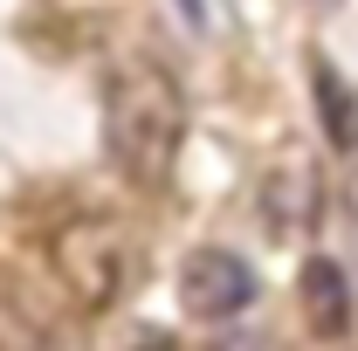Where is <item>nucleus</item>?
Listing matches in <instances>:
<instances>
[{
    "mask_svg": "<svg viewBox=\"0 0 358 351\" xmlns=\"http://www.w3.org/2000/svg\"><path fill=\"white\" fill-rule=\"evenodd\" d=\"M186 145V89L166 62L131 55L103 76V152L131 186H166Z\"/></svg>",
    "mask_w": 358,
    "mask_h": 351,
    "instance_id": "nucleus-1",
    "label": "nucleus"
},
{
    "mask_svg": "<svg viewBox=\"0 0 358 351\" xmlns=\"http://www.w3.org/2000/svg\"><path fill=\"white\" fill-rule=\"evenodd\" d=\"M62 275H69V289H76L90 310H110L131 289L138 255H131V241H124L110 220H83V227L62 234Z\"/></svg>",
    "mask_w": 358,
    "mask_h": 351,
    "instance_id": "nucleus-2",
    "label": "nucleus"
},
{
    "mask_svg": "<svg viewBox=\"0 0 358 351\" xmlns=\"http://www.w3.org/2000/svg\"><path fill=\"white\" fill-rule=\"evenodd\" d=\"M255 268L241 262L234 248H193L186 262H179V303L193 310V317H207V324H227V317H241V310L255 303Z\"/></svg>",
    "mask_w": 358,
    "mask_h": 351,
    "instance_id": "nucleus-3",
    "label": "nucleus"
},
{
    "mask_svg": "<svg viewBox=\"0 0 358 351\" xmlns=\"http://www.w3.org/2000/svg\"><path fill=\"white\" fill-rule=\"evenodd\" d=\"M317 214H324V186H317L310 166H275L262 186V220L275 234H310Z\"/></svg>",
    "mask_w": 358,
    "mask_h": 351,
    "instance_id": "nucleus-4",
    "label": "nucleus"
},
{
    "mask_svg": "<svg viewBox=\"0 0 358 351\" xmlns=\"http://www.w3.org/2000/svg\"><path fill=\"white\" fill-rule=\"evenodd\" d=\"M303 310H310L317 338H345L352 331V282L331 255H310L303 262Z\"/></svg>",
    "mask_w": 358,
    "mask_h": 351,
    "instance_id": "nucleus-5",
    "label": "nucleus"
},
{
    "mask_svg": "<svg viewBox=\"0 0 358 351\" xmlns=\"http://www.w3.org/2000/svg\"><path fill=\"white\" fill-rule=\"evenodd\" d=\"M310 83H317V117H324V138L352 159L358 152V89L324 62V55H310Z\"/></svg>",
    "mask_w": 358,
    "mask_h": 351,
    "instance_id": "nucleus-6",
    "label": "nucleus"
},
{
    "mask_svg": "<svg viewBox=\"0 0 358 351\" xmlns=\"http://www.w3.org/2000/svg\"><path fill=\"white\" fill-rule=\"evenodd\" d=\"M117 351H179L166 331H152V324H124V345Z\"/></svg>",
    "mask_w": 358,
    "mask_h": 351,
    "instance_id": "nucleus-7",
    "label": "nucleus"
},
{
    "mask_svg": "<svg viewBox=\"0 0 358 351\" xmlns=\"http://www.w3.org/2000/svg\"><path fill=\"white\" fill-rule=\"evenodd\" d=\"M179 14H186V28H207V21H214V7H207V0H173Z\"/></svg>",
    "mask_w": 358,
    "mask_h": 351,
    "instance_id": "nucleus-8",
    "label": "nucleus"
}]
</instances>
